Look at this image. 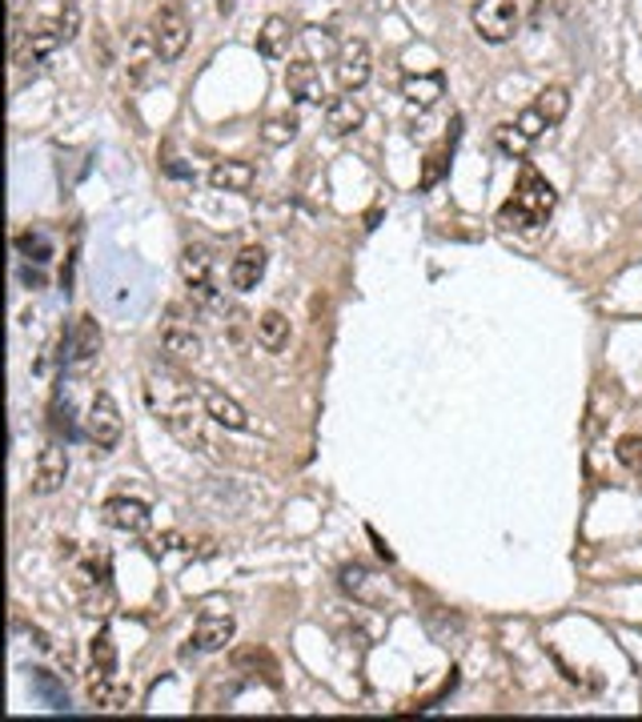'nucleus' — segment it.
I'll return each mask as SVG.
<instances>
[{
	"label": "nucleus",
	"instance_id": "20e7f679",
	"mask_svg": "<svg viewBox=\"0 0 642 722\" xmlns=\"http://www.w3.org/2000/svg\"><path fill=\"white\" fill-rule=\"evenodd\" d=\"M570 112V93L562 85H550V88H543L538 97L522 109V117H519V129L526 133L531 141H538L546 133V129H555L562 117Z\"/></svg>",
	"mask_w": 642,
	"mask_h": 722
},
{
	"label": "nucleus",
	"instance_id": "dca6fc26",
	"mask_svg": "<svg viewBox=\"0 0 642 722\" xmlns=\"http://www.w3.org/2000/svg\"><path fill=\"white\" fill-rule=\"evenodd\" d=\"M294 40H297V33H294V25H289V16H270L258 33V52L265 61H282V57H289V45H294Z\"/></svg>",
	"mask_w": 642,
	"mask_h": 722
},
{
	"label": "nucleus",
	"instance_id": "6e6552de",
	"mask_svg": "<svg viewBox=\"0 0 642 722\" xmlns=\"http://www.w3.org/2000/svg\"><path fill=\"white\" fill-rule=\"evenodd\" d=\"M64 478H69V454L61 446H45L33 461V494L49 498L64 486Z\"/></svg>",
	"mask_w": 642,
	"mask_h": 722
},
{
	"label": "nucleus",
	"instance_id": "6ab92c4d",
	"mask_svg": "<svg viewBox=\"0 0 642 722\" xmlns=\"http://www.w3.org/2000/svg\"><path fill=\"white\" fill-rule=\"evenodd\" d=\"M88 698H93L100 710H124L133 702V686L121 683L117 674H109V678H88Z\"/></svg>",
	"mask_w": 642,
	"mask_h": 722
},
{
	"label": "nucleus",
	"instance_id": "cd10ccee",
	"mask_svg": "<svg viewBox=\"0 0 642 722\" xmlns=\"http://www.w3.org/2000/svg\"><path fill=\"white\" fill-rule=\"evenodd\" d=\"M301 45L309 49V61H313V57H337V49H342V45L334 40V33H330V28H318V25L301 33Z\"/></svg>",
	"mask_w": 642,
	"mask_h": 722
},
{
	"label": "nucleus",
	"instance_id": "aec40b11",
	"mask_svg": "<svg viewBox=\"0 0 642 722\" xmlns=\"http://www.w3.org/2000/svg\"><path fill=\"white\" fill-rule=\"evenodd\" d=\"M253 329H258V346L265 349V353H282V349L289 346V317H285L282 310H265Z\"/></svg>",
	"mask_w": 642,
	"mask_h": 722
},
{
	"label": "nucleus",
	"instance_id": "5701e85b",
	"mask_svg": "<svg viewBox=\"0 0 642 722\" xmlns=\"http://www.w3.org/2000/svg\"><path fill=\"white\" fill-rule=\"evenodd\" d=\"M153 61H160V57H157V45H153V37H148V28H145V33H136V37L129 40V81L141 85V81L148 76V69H153Z\"/></svg>",
	"mask_w": 642,
	"mask_h": 722
},
{
	"label": "nucleus",
	"instance_id": "f257e3e1",
	"mask_svg": "<svg viewBox=\"0 0 642 722\" xmlns=\"http://www.w3.org/2000/svg\"><path fill=\"white\" fill-rule=\"evenodd\" d=\"M555 205H558L555 185H550L534 165H522L519 189H514V197L502 205L498 221L507 225V229H538V225L550 221Z\"/></svg>",
	"mask_w": 642,
	"mask_h": 722
},
{
	"label": "nucleus",
	"instance_id": "7c9ffc66",
	"mask_svg": "<svg viewBox=\"0 0 642 722\" xmlns=\"http://www.w3.org/2000/svg\"><path fill=\"white\" fill-rule=\"evenodd\" d=\"M81 13H85V9H81V0H64V4H61V13H57V25H61L64 45H69V40L81 33Z\"/></svg>",
	"mask_w": 642,
	"mask_h": 722
},
{
	"label": "nucleus",
	"instance_id": "393cba45",
	"mask_svg": "<svg viewBox=\"0 0 642 722\" xmlns=\"http://www.w3.org/2000/svg\"><path fill=\"white\" fill-rule=\"evenodd\" d=\"M495 145H498V149H502V153H507V157L522 161V157L531 153L534 141L526 137V133H522L519 121H502V125H495Z\"/></svg>",
	"mask_w": 642,
	"mask_h": 722
},
{
	"label": "nucleus",
	"instance_id": "b1692460",
	"mask_svg": "<svg viewBox=\"0 0 642 722\" xmlns=\"http://www.w3.org/2000/svg\"><path fill=\"white\" fill-rule=\"evenodd\" d=\"M181 277H186V286H205L210 281V274H213V257H210V250L205 245H186L181 250Z\"/></svg>",
	"mask_w": 642,
	"mask_h": 722
},
{
	"label": "nucleus",
	"instance_id": "4be33fe9",
	"mask_svg": "<svg viewBox=\"0 0 642 722\" xmlns=\"http://www.w3.org/2000/svg\"><path fill=\"white\" fill-rule=\"evenodd\" d=\"M457 137H462V117H454V125H450V137H445L442 145H438V149L426 157V169H421V181H418L421 189H430V185H438V181H442V173H445V165H450V153H454Z\"/></svg>",
	"mask_w": 642,
	"mask_h": 722
},
{
	"label": "nucleus",
	"instance_id": "9b49d317",
	"mask_svg": "<svg viewBox=\"0 0 642 722\" xmlns=\"http://www.w3.org/2000/svg\"><path fill=\"white\" fill-rule=\"evenodd\" d=\"M100 518H105V526L121 530V534H148V526H153L148 506L136 498H109L105 510H100Z\"/></svg>",
	"mask_w": 642,
	"mask_h": 722
},
{
	"label": "nucleus",
	"instance_id": "2f4dec72",
	"mask_svg": "<svg viewBox=\"0 0 642 722\" xmlns=\"http://www.w3.org/2000/svg\"><path fill=\"white\" fill-rule=\"evenodd\" d=\"M213 4H217V13H222V16H234L237 13V0H213Z\"/></svg>",
	"mask_w": 642,
	"mask_h": 722
},
{
	"label": "nucleus",
	"instance_id": "2eb2a0df",
	"mask_svg": "<svg viewBox=\"0 0 642 722\" xmlns=\"http://www.w3.org/2000/svg\"><path fill=\"white\" fill-rule=\"evenodd\" d=\"M402 97H406L409 109H433L438 100L445 97V76L433 69V73H414L402 81Z\"/></svg>",
	"mask_w": 642,
	"mask_h": 722
},
{
	"label": "nucleus",
	"instance_id": "f8f14e48",
	"mask_svg": "<svg viewBox=\"0 0 642 722\" xmlns=\"http://www.w3.org/2000/svg\"><path fill=\"white\" fill-rule=\"evenodd\" d=\"M237 635V623L229 611H205L198 618V626H193V647L205 650V654H213V650H225L229 642H234Z\"/></svg>",
	"mask_w": 642,
	"mask_h": 722
},
{
	"label": "nucleus",
	"instance_id": "0eeeda50",
	"mask_svg": "<svg viewBox=\"0 0 642 722\" xmlns=\"http://www.w3.org/2000/svg\"><path fill=\"white\" fill-rule=\"evenodd\" d=\"M160 349H165L169 358H181V361L201 358V334L193 329V322L186 317L181 305H169L165 322H160Z\"/></svg>",
	"mask_w": 642,
	"mask_h": 722
},
{
	"label": "nucleus",
	"instance_id": "9d476101",
	"mask_svg": "<svg viewBox=\"0 0 642 722\" xmlns=\"http://www.w3.org/2000/svg\"><path fill=\"white\" fill-rule=\"evenodd\" d=\"M198 389H201V410L210 413L213 422L217 425H225V430H249V413H246V406L237 398H229L225 389H217V386H205V382H198Z\"/></svg>",
	"mask_w": 642,
	"mask_h": 722
},
{
	"label": "nucleus",
	"instance_id": "1a4fd4ad",
	"mask_svg": "<svg viewBox=\"0 0 642 722\" xmlns=\"http://www.w3.org/2000/svg\"><path fill=\"white\" fill-rule=\"evenodd\" d=\"M100 325H97V317L93 313H81L76 317V325H73V337H69V370H88L93 361L100 358Z\"/></svg>",
	"mask_w": 642,
	"mask_h": 722
},
{
	"label": "nucleus",
	"instance_id": "a878e982",
	"mask_svg": "<svg viewBox=\"0 0 642 722\" xmlns=\"http://www.w3.org/2000/svg\"><path fill=\"white\" fill-rule=\"evenodd\" d=\"M16 250H21V257L33 265H45L52 257V241L40 229H25V233L16 237Z\"/></svg>",
	"mask_w": 642,
	"mask_h": 722
},
{
	"label": "nucleus",
	"instance_id": "39448f33",
	"mask_svg": "<svg viewBox=\"0 0 642 722\" xmlns=\"http://www.w3.org/2000/svg\"><path fill=\"white\" fill-rule=\"evenodd\" d=\"M85 434L88 442L97 449H117L121 446V434H124V422H121V410H117V401H112V394H93V401H88V413H85Z\"/></svg>",
	"mask_w": 642,
	"mask_h": 722
},
{
	"label": "nucleus",
	"instance_id": "c756f323",
	"mask_svg": "<svg viewBox=\"0 0 642 722\" xmlns=\"http://www.w3.org/2000/svg\"><path fill=\"white\" fill-rule=\"evenodd\" d=\"M618 461L627 466L634 478H642V434H627V437H618Z\"/></svg>",
	"mask_w": 642,
	"mask_h": 722
},
{
	"label": "nucleus",
	"instance_id": "7ed1b4c3",
	"mask_svg": "<svg viewBox=\"0 0 642 722\" xmlns=\"http://www.w3.org/2000/svg\"><path fill=\"white\" fill-rule=\"evenodd\" d=\"M469 21H474L482 40L507 45V40L519 33V4H514V0H474Z\"/></svg>",
	"mask_w": 642,
	"mask_h": 722
},
{
	"label": "nucleus",
	"instance_id": "423d86ee",
	"mask_svg": "<svg viewBox=\"0 0 642 722\" xmlns=\"http://www.w3.org/2000/svg\"><path fill=\"white\" fill-rule=\"evenodd\" d=\"M373 73V61H370V45L361 37H349L342 40V49L334 57V76H337V88L342 93H358Z\"/></svg>",
	"mask_w": 642,
	"mask_h": 722
},
{
	"label": "nucleus",
	"instance_id": "ddd939ff",
	"mask_svg": "<svg viewBox=\"0 0 642 722\" xmlns=\"http://www.w3.org/2000/svg\"><path fill=\"white\" fill-rule=\"evenodd\" d=\"M285 88H289V97L301 100V105H321V100H325V85H321L318 61L297 57V61L285 69Z\"/></svg>",
	"mask_w": 642,
	"mask_h": 722
},
{
	"label": "nucleus",
	"instance_id": "4468645a",
	"mask_svg": "<svg viewBox=\"0 0 642 722\" xmlns=\"http://www.w3.org/2000/svg\"><path fill=\"white\" fill-rule=\"evenodd\" d=\"M361 121H366V109H361L358 97H334L325 100V133L330 137H349V133H358Z\"/></svg>",
	"mask_w": 642,
	"mask_h": 722
},
{
	"label": "nucleus",
	"instance_id": "412c9836",
	"mask_svg": "<svg viewBox=\"0 0 642 722\" xmlns=\"http://www.w3.org/2000/svg\"><path fill=\"white\" fill-rule=\"evenodd\" d=\"M117 674V647L109 630H97L88 638V678H109Z\"/></svg>",
	"mask_w": 642,
	"mask_h": 722
},
{
	"label": "nucleus",
	"instance_id": "a211bd4d",
	"mask_svg": "<svg viewBox=\"0 0 642 722\" xmlns=\"http://www.w3.org/2000/svg\"><path fill=\"white\" fill-rule=\"evenodd\" d=\"M253 181H258V173L249 161H217L210 169V185L217 193H249Z\"/></svg>",
	"mask_w": 642,
	"mask_h": 722
},
{
	"label": "nucleus",
	"instance_id": "f03ea898",
	"mask_svg": "<svg viewBox=\"0 0 642 722\" xmlns=\"http://www.w3.org/2000/svg\"><path fill=\"white\" fill-rule=\"evenodd\" d=\"M148 37L157 45L160 61H177L189 45V16L177 0H160L153 9V21H148Z\"/></svg>",
	"mask_w": 642,
	"mask_h": 722
},
{
	"label": "nucleus",
	"instance_id": "bb28decb",
	"mask_svg": "<svg viewBox=\"0 0 642 722\" xmlns=\"http://www.w3.org/2000/svg\"><path fill=\"white\" fill-rule=\"evenodd\" d=\"M297 117L294 112H277V117H270L265 121V129H261V137H265V145H289V141L297 137Z\"/></svg>",
	"mask_w": 642,
	"mask_h": 722
},
{
	"label": "nucleus",
	"instance_id": "c85d7f7f",
	"mask_svg": "<svg viewBox=\"0 0 642 722\" xmlns=\"http://www.w3.org/2000/svg\"><path fill=\"white\" fill-rule=\"evenodd\" d=\"M33 690H37L45 702H49L52 710H64L69 707V695H64L61 686L52 683V674L49 671H33Z\"/></svg>",
	"mask_w": 642,
	"mask_h": 722
},
{
	"label": "nucleus",
	"instance_id": "f3484780",
	"mask_svg": "<svg viewBox=\"0 0 642 722\" xmlns=\"http://www.w3.org/2000/svg\"><path fill=\"white\" fill-rule=\"evenodd\" d=\"M265 265H270L265 250H261V245H246V250L234 257V265H229V286L234 289H258V281L265 277Z\"/></svg>",
	"mask_w": 642,
	"mask_h": 722
}]
</instances>
